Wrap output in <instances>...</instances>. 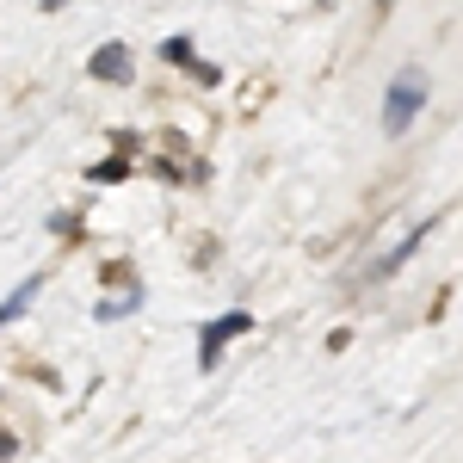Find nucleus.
Listing matches in <instances>:
<instances>
[{"label": "nucleus", "mask_w": 463, "mask_h": 463, "mask_svg": "<svg viewBox=\"0 0 463 463\" xmlns=\"http://www.w3.org/2000/svg\"><path fill=\"white\" fill-rule=\"evenodd\" d=\"M427 99H432L427 69H402L390 80V93H383V137H408V130H414V118L427 111Z\"/></svg>", "instance_id": "nucleus-1"}, {"label": "nucleus", "mask_w": 463, "mask_h": 463, "mask_svg": "<svg viewBox=\"0 0 463 463\" xmlns=\"http://www.w3.org/2000/svg\"><path fill=\"white\" fill-rule=\"evenodd\" d=\"M87 74L106 80V87H130V80H137V56H130V43H118V37L99 43V50L87 56Z\"/></svg>", "instance_id": "nucleus-2"}, {"label": "nucleus", "mask_w": 463, "mask_h": 463, "mask_svg": "<svg viewBox=\"0 0 463 463\" xmlns=\"http://www.w3.org/2000/svg\"><path fill=\"white\" fill-rule=\"evenodd\" d=\"M248 327H253V316H248V309H229V316H216L211 327H204V340H198V364H204V371H216L222 346H229V340H241Z\"/></svg>", "instance_id": "nucleus-3"}, {"label": "nucleus", "mask_w": 463, "mask_h": 463, "mask_svg": "<svg viewBox=\"0 0 463 463\" xmlns=\"http://www.w3.org/2000/svg\"><path fill=\"white\" fill-rule=\"evenodd\" d=\"M432 229H439V216H427V222H414V229H408V235H402V241H395V248L383 253L377 266H371V279H395V272H402V266H408L414 253L427 248V235H432Z\"/></svg>", "instance_id": "nucleus-4"}, {"label": "nucleus", "mask_w": 463, "mask_h": 463, "mask_svg": "<svg viewBox=\"0 0 463 463\" xmlns=\"http://www.w3.org/2000/svg\"><path fill=\"white\" fill-rule=\"evenodd\" d=\"M37 290H43V272H32L25 285H19V290H13V297H6V303H0V327H13V321L25 316V309H32V303H37Z\"/></svg>", "instance_id": "nucleus-5"}, {"label": "nucleus", "mask_w": 463, "mask_h": 463, "mask_svg": "<svg viewBox=\"0 0 463 463\" xmlns=\"http://www.w3.org/2000/svg\"><path fill=\"white\" fill-rule=\"evenodd\" d=\"M87 179H99V185H118V179H130V155L118 148V155H111V161H99V167H93Z\"/></svg>", "instance_id": "nucleus-6"}, {"label": "nucleus", "mask_w": 463, "mask_h": 463, "mask_svg": "<svg viewBox=\"0 0 463 463\" xmlns=\"http://www.w3.org/2000/svg\"><path fill=\"white\" fill-rule=\"evenodd\" d=\"M192 56H198L192 37H167V43H161V62H174V69H192Z\"/></svg>", "instance_id": "nucleus-7"}, {"label": "nucleus", "mask_w": 463, "mask_h": 463, "mask_svg": "<svg viewBox=\"0 0 463 463\" xmlns=\"http://www.w3.org/2000/svg\"><path fill=\"white\" fill-rule=\"evenodd\" d=\"M137 303H143V297H137V290H124V297H111V303H99V321H118V316H130Z\"/></svg>", "instance_id": "nucleus-8"}, {"label": "nucleus", "mask_w": 463, "mask_h": 463, "mask_svg": "<svg viewBox=\"0 0 463 463\" xmlns=\"http://www.w3.org/2000/svg\"><path fill=\"white\" fill-rule=\"evenodd\" d=\"M192 80H198V87H222V69H216V62H198V56H192Z\"/></svg>", "instance_id": "nucleus-9"}, {"label": "nucleus", "mask_w": 463, "mask_h": 463, "mask_svg": "<svg viewBox=\"0 0 463 463\" xmlns=\"http://www.w3.org/2000/svg\"><path fill=\"white\" fill-rule=\"evenodd\" d=\"M13 451H19V445H13V432H0V458H13Z\"/></svg>", "instance_id": "nucleus-10"}]
</instances>
